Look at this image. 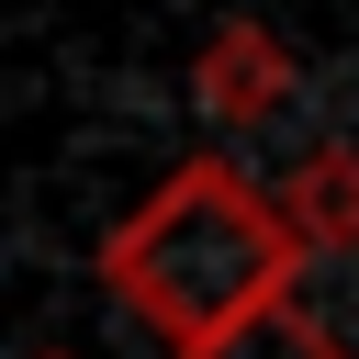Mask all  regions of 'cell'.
I'll list each match as a JSON object with an SVG mask.
<instances>
[{
  "mask_svg": "<svg viewBox=\"0 0 359 359\" xmlns=\"http://www.w3.org/2000/svg\"><path fill=\"white\" fill-rule=\"evenodd\" d=\"M101 280H112V303H123L146 337H168V359H202V348H224V337H247L258 314L292 303L303 236L280 224V202H269L247 168L180 157V168L101 236Z\"/></svg>",
  "mask_w": 359,
  "mask_h": 359,
  "instance_id": "1",
  "label": "cell"
},
{
  "mask_svg": "<svg viewBox=\"0 0 359 359\" xmlns=\"http://www.w3.org/2000/svg\"><path fill=\"white\" fill-rule=\"evenodd\" d=\"M191 101L236 135V123H269L280 101H292V45L258 22V11H236V22H213L202 34V56H191Z\"/></svg>",
  "mask_w": 359,
  "mask_h": 359,
  "instance_id": "2",
  "label": "cell"
},
{
  "mask_svg": "<svg viewBox=\"0 0 359 359\" xmlns=\"http://www.w3.org/2000/svg\"><path fill=\"white\" fill-rule=\"evenodd\" d=\"M280 224L303 236V258H348L359 247V146H303L280 180H269Z\"/></svg>",
  "mask_w": 359,
  "mask_h": 359,
  "instance_id": "3",
  "label": "cell"
},
{
  "mask_svg": "<svg viewBox=\"0 0 359 359\" xmlns=\"http://www.w3.org/2000/svg\"><path fill=\"white\" fill-rule=\"evenodd\" d=\"M202 359H359L325 314H303V303H280V314H258L247 337H224V348H202Z\"/></svg>",
  "mask_w": 359,
  "mask_h": 359,
  "instance_id": "4",
  "label": "cell"
},
{
  "mask_svg": "<svg viewBox=\"0 0 359 359\" xmlns=\"http://www.w3.org/2000/svg\"><path fill=\"white\" fill-rule=\"evenodd\" d=\"M34 359H79V348H34Z\"/></svg>",
  "mask_w": 359,
  "mask_h": 359,
  "instance_id": "5",
  "label": "cell"
}]
</instances>
